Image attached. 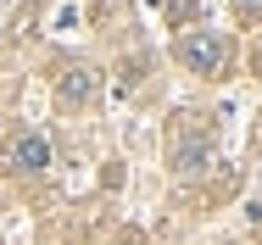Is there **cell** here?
<instances>
[{
  "label": "cell",
  "instance_id": "6da1fadb",
  "mask_svg": "<svg viewBox=\"0 0 262 245\" xmlns=\"http://www.w3.org/2000/svg\"><path fill=\"white\" fill-rule=\"evenodd\" d=\"M179 61L190 73H217L229 61V45H223V34H184L179 39Z\"/></svg>",
  "mask_w": 262,
  "mask_h": 245
},
{
  "label": "cell",
  "instance_id": "7a4b0ae2",
  "mask_svg": "<svg viewBox=\"0 0 262 245\" xmlns=\"http://www.w3.org/2000/svg\"><path fill=\"white\" fill-rule=\"evenodd\" d=\"M6 167H17V173H39V167H51V140L34 134V128L11 134V140H6Z\"/></svg>",
  "mask_w": 262,
  "mask_h": 245
},
{
  "label": "cell",
  "instance_id": "3957f363",
  "mask_svg": "<svg viewBox=\"0 0 262 245\" xmlns=\"http://www.w3.org/2000/svg\"><path fill=\"white\" fill-rule=\"evenodd\" d=\"M207 156H212V128H195V134H173V167L179 173H195V167H207Z\"/></svg>",
  "mask_w": 262,
  "mask_h": 245
},
{
  "label": "cell",
  "instance_id": "277c9868",
  "mask_svg": "<svg viewBox=\"0 0 262 245\" xmlns=\"http://www.w3.org/2000/svg\"><path fill=\"white\" fill-rule=\"evenodd\" d=\"M90 95H95V73H90V67H67L61 84H56V100H61V106H84Z\"/></svg>",
  "mask_w": 262,
  "mask_h": 245
},
{
  "label": "cell",
  "instance_id": "5b68a950",
  "mask_svg": "<svg viewBox=\"0 0 262 245\" xmlns=\"http://www.w3.org/2000/svg\"><path fill=\"white\" fill-rule=\"evenodd\" d=\"M234 17H240V23H257V17H262V0H234Z\"/></svg>",
  "mask_w": 262,
  "mask_h": 245
},
{
  "label": "cell",
  "instance_id": "8992f818",
  "mask_svg": "<svg viewBox=\"0 0 262 245\" xmlns=\"http://www.w3.org/2000/svg\"><path fill=\"white\" fill-rule=\"evenodd\" d=\"M257 73H262V45H257Z\"/></svg>",
  "mask_w": 262,
  "mask_h": 245
}]
</instances>
